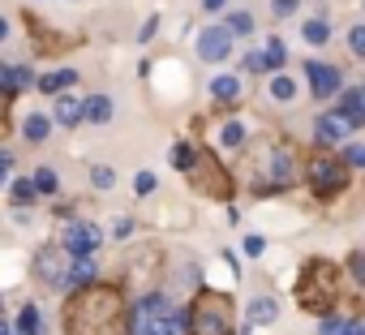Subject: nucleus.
I'll return each mask as SVG.
<instances>
[{
  "label": "nucleus",
  "instance_id": "423d86ee",
  "mask_svg": "<svg viewBox=\"0 0 365 335\" xmlns=\"http://www.w3.org/2000/svg\"><path fill=\"white\" fill-rule=\"evenodd\" d=\"M185 177L194 181V190L198 194H211V198H232V181H228V172L220 168V159L211 155V150H194V159H190V168H185Z\"/></svg>",
  "mask_w": 365,
  "mask_h": 335
},
{
  "label": "nucleus",
  "instance_id": "c9c22d12",
  "mask_svg": "<svg viewBox=\"0 0 365 335\" xmlns=\"http://www.w3.org/2000/svg\"><path fill=\"white\" fill-rule=\"evenodd\" d=\"M245 69H250V73H262V69H267L262 52H250V56H245Z\"/></svg>",
  "mask_w": 365,
  "mask_h": 335
},
{
  "label": "nucleus",
  "instance_id": "5701e85b",
  "mask_svg": "<svg viewBox=\"0 0 365 335\" xmlns=\"http://www.w3.org/2000/svg\"><path fill=\"white\" fill-rule=\"evenodd\" d=\"M31 185H35V194H56V190H61V181H56L52 168H39V172L31 177Z\"/></svg>",
  "mask_w": 365,
  "mask_h": 335
},
{
  "label": "nucleus",
  "instance_id": "f704fd0d",
  "mask_svg": "<svg viewBox=\"0 0 365 335\" xmlns=\"http://www.w3.org/2000/svg\"><path fill=\"white\" fill-rule=\"evenodd\" d=\"M14 198H18V202H31V198H35V185H31V181H18V185H14Z\"/></svg>",
  "mask_w": 365,
  "mask_h": 335
},
{
  "label": "nucleus",
  "instance_id": "7c9ffc66",
  "mask_svg": "<svg viewBox=\"0 0 365 335\" xmlns=\"http://www.w3.org/2000/svg\"><path fill=\"white\" fill-rule=\"evenodd\" d=\"M348 48H352L356 56H365V26H352V31H348Z\"/></svg>",
  "mask_w": 365,
  "mask_h": 335
},
{
  "label": "nucleus",
  "instance_id": "e433bc0d",
  "mask_svg": "<svg viewBox=\"0 0 365 335\" xmlns=\"http://www.w3.org/2000/svg\"><path fill=\"white\" fill-rule=\"evenodd\" d=\"M9 168H14V155H9V150H0V190H5V177H9Z\"/></svg>",
  "mask_w": 365,
  "mask_h": 335
},
{
  "label": "nucleus",
  "instance_id": "412c9836",
  "mask_svg": "<svg viewBox=\"0 0 365 335\" xmlns=\"http://www.w3.org/2000/svg\"><path fill=\"white\" fill-rule=\"evenodd\" d=\"M18 326H22V335H43V331H48V326H43V314H39L35 305H26V309H22Z\"/></svg>",
  "mask_w": 365,
  "mask_h": 335
},
{
  "label": "nucleus",
  "instance_id": "a19ab883",
  "mask_svg": "<svg viewBox=\"0 0 365 335\" xmlns=\"http://www.w3.org/2000/svg\"><path fill=\"white\" fill-rule=\"evenodd\" d=\"M5 116H9V95L0 91V120H5Z\"/></svg>",
  "mask_w": 365,
  "mask_h": 335
},
{
  "label": "nucleus",
  "instance_id": "bb28decb",
  "mask_svg": "<svg viewBox=\"0 0 365 335\" xmlns=\"http://www.w3.org/2000/svg\"><path fill=\"white\" fill-rule=\"evenodd\" d=\"M172 168H180V172H185V168H190V159H194V146H172Z\"/></svg>",
  "mask_w": 365,
  "mask_h": 335
},
{
  "label": "nucleus",
  "instance_id": "2eb2a0df",
  "mask_svg": "<svg viewBox=\"0 0 365 335\" xmlns=\"http://www.w3.org/2000/svg\"><path fill=\"white\" fill-rule=\"evenodd\" d=\"M82 116L95 120V125H108V120H112V99H108V95H91V99L82 103Z\"/></svg>",
  "mask_w": 365,
  "mask_h": 335
},
{
  "label": "nucleus",
  "instance_id": "c85d7f7f",
  "mask_svg": "<svg viewBox=\"0 0 365 335\" xmlns=\"http://www.w3.org/2000/svg\"><path fill=\"white\" fill-rule=\"evenodd\" d=\"M241 142H245V125H237V120L224 125V146H241Z\"/></svg>",
  "mask_w": 365,
  "mask_h": 335
},
{
  "label": "nucleus",
  "instance_id": "79ce46f5",
  "mask_svg": "<svg viewBox=\"0 0 365 335\" xmlns=\"http://www.w3.org/2000/svg\"><path fill=\"white\" fill-rule=\"evenodd\" d=\"M202 5H207V9H220V5H224V0H202Z\"/></svg>",
  "mask_w": 365,
  "mask_h": 335
},
{
  "label": "nucleus",
  "instance_id": "f8f14e48",
  "mask_svg": "<svg viewBox=\"0 0 365 335\" xmlns=\"http://www.w3.org/2000/svg\"><path fill=\"white\" fill-rule=\"evenodd\" d=\"M314 129H318V138H322V142H344L352 125H348L339 112H322V116L314 120Z\"/></svg>",
  "mask_w": 365,
  "mask_h": 335
},
{
  "label": "nucleus",
  "instance_id": "473e14b6",
  "mask_svg": "<svg viewBox=\"0 0 365 335\" xmlns=\"http://www.w3.org/2000/svg\"><path fill=\"white\" fill-rule=\"evenodd\" d=\"M150 190H155V177H150V172H138V177H133V194L142 198V194H150Z\"/></svg>",
  "mask_w": 365,
  "mask_h": 335
},
{
  "label": "nucleus",
  "instance_id": "1a4fd4ad",
  "mask_svg": "<svg viewBox=\"0 0 365 335\" xmlns=\"http://www.w3.org/2000/svg\"><path fill=\"white\" fill-rule=\"evenodd\" d=\"M305 78H309V91L314 99H327L339 91V69L335 65H322V61H305Z\"/></svg>",
  "mask_w": 365,
  "mask_h": 335
},
{
  "label": "nucleus",
  "instance_id": "9b49d317",
  "mask_svg": "<svg viewBox=\"0 0 365 335\" xmlns=\"http://www.w3.org/2000/svg\"><path fill=\"white\" fill-rule=\"evenodd\" d=\"M39 78L26 69V65H0V91L5 95H18V91H31Z\"/></svg>",
  "mask_w": 365,
  "mask_h": 335
},
{
  "label": "nucleus",
  "instance_id": "f257e3e1",
  "mask_svg": "<svg viewBox=\"0 0 365 335\" xmlns=\"http://www.w3.org/2000/svg\"><path fill=\"white\" fill-rule=\"evenodd\" d=\"M125 297L112 284L78 288L65 301V335H125Z\"/></svg>",
  "mask_w": 365,
  "mask_h": 335
},
{
  "label": "nucleus",
  "instance_id": "a18cd8bd",
  "mask_svg": "<svg viewBox=\"0 0 365 335\" xmlns=\"http://www.w3.org/2000/svg\"><path fill=\"white\" fill-rule=\"evenodd\" d=\"M361 335H365V326H361Z\"/></svg>",
  "mask_w": 365,
  "mask_h": 335
},
{
  "label": "nucleus",
  "instance_id": "393cba45",
  "mask_svg": "<svg viewBox=\"0 0 365 335\" xmlns=\"http://www.w3.org/2000/svg\"><path fill=\"white\" fill-rule=\"evenodd\" d=\"M262 61H267V69H284V61H288V52H284V43H279V39H271V48L262 52Z\"/></svg>",
  "mask_w": 365,
  "mask_h": 335
},
{
  "label": "nucleus",
  "instance_id": "4468645a",
  "mask_svg": "<svg viewBox=\"0 0 365 335\" xmlns=\"http://www.w3.org/2000/svg\"><path fill=\"white\" fill-rule=\"evenodd\" d=\"M95 284V267H91V258H73L69 262V271H65V288H91Z\"/></svg>",
  "mask_w": 365,
  "mask_h": 335
},
{
  "label": "nucleus",
  "instance_id": "37998d69",
  "mask_svg": "<svg viewBox=\"0 0 365 335\" xmlns=\"http://www.w3.org/2000/svg\"><path fill=\"white\" fill-rule=\"evenodd\" d=\"M5 35H9V22H5V18H0V39H5Z\"/></svg>",
  "mask_w": 365,
  "mask_h": 335
},
{
  "label": "nucleus",
  "instance_id": "7ed1b4c3",
  "mask_svg": "<svg viewBox=\"0 0 365 335\" xmlns=\"http://www.w3.org/2000/svg\"><path fill=\"white\" fill-rule=\"evenodd\" d=\"M185 326H190V318L159 292L142 297L133 305V314H129V335H180Z\"/></svg>",
  "mask_w": 365,
  "mask_h": 335
},
{
  "label": "nucleus",
  "instance_id": "a211bd4d",
  "mask_svg": "<svg viewBox=\"0 0 365 335\" xmlns=\"http://www.w3.org/2000/svg\"><path fill=\"white\" fill-rule=\"evenodd\" d=\"M73 82H78V73H73V69H56V73L39 78V91H48V95H61V91H69Z\"/></svg>",
  "mask_w": 365,
  "mask_h": 335
},
{
  "label": "nucleus",
  "instance_id": "ea45409f",
  "mask_svg": "<svg viewBox=\"0 0 365 335\" xmlns=\"http://www.w3.org/2000/svg\"><path fill=\"white\" fill-rule=\"evenodd\" d=\"M352 271H356V279L365 284V254H352Z\"/></svg>",
  "mask_w": 365,
  "mask_h": 335
},
{
  "label": "nucleus",
  "instance_id": "2f4dec72",
  "mask_svg": "<svg viewBox=\"0 0 365 335\" xmlns=\"http://www.w3.org/2000/svg\"><path fill=\"white\" fill-rule=\"evenodd\" d=\"M91 181H95L99 190H112V181H116V172H112V168H95V172H91Z\"/></svg>",
  "mask_w": 365,
  "mask_h": 335
},
{
  "label": "nucleus",
  "instance_id": "c03bdc74",
  "mask_svg": "<svg viewBox=\"0 0 365 335\" xmlns=\"http://www.w3.org/2000/svg\"><path fill=\"white\" fill-rule=\"evenodd\" d=\"M0 335H9V322H5V318H0Z\"/></svg>",
  "mask_w": 365,
  "mask_h": 335
},
{
  "label": "nucleus",
  "instance_id": "b1692460",
  "mask_svg": "<svg viewBox=\"0 0 365 335\" xmlns=\"http://www.w3.org/2000/svg\"><path fill=\"white\" fill-rule=\"evenodd\" d=\"M327 35H331V31H327V22H322V18H309V22H305V39H309L314 48H318V43H327Z\"/></svg>",
  "mask_w": 365,
  "mask_h": 335
},
{
  "label": "nucleus",
  "instance_id": "58836bf2",
  "mask_svg": "<svg viewBox=\"0 0 365 335\" xmlns=\"http://www.w3.org/2000/svg\"><path fill=\"white\" fill-rule=\"evenodd\" d=\"M245 254L258 258V254H262V237H245Z\"/></svg>",
  "mask_w": 365,
  "mask_h": 335
},
{
  "label": "nucleus",
  "instance_id": "dca6fc26",
  "mask_svg": "<svg viewBox=\"0 0 365 335\" xmlns=\"http://www.w3.org/2000/svg\"><path fill=\"white\" fill-rule=\"evenodd\" d=\"M78 120H86V116H82V99L61 95V99H56V125H69V129H73Z\"/></svg>",
  "mask_w": 365,
  "mask_h": 335
},
{
  "label": "nucleus",
  "instance_id": "a878e982",
  "mask_svg": "<svg viewBox=\"0 0 365 335\" xmlns=\"http://www.w3.org/2000/svg\"><path fill=\"white\" fill-rule=\"evenodd\" d=\"M228 35H254V18L250 14H232L228 18Z\"/></svg>",
  "mask_w": 365,
  "mask_h": 335
},
{
  "label": "nucleus",
  "instance_id": "20e7f679",
  "mask_svg": "<svg viewBox=\"0 0 365 335\" xmlns=\"http://www.w3.org/2000/svg\"><path fill=\"white\" fill-rule=\"evenodd\" d=\"M232 297L228 292H198L190 305V326L198 335H232Z\"/></svg>",
  "mask_w": 365,
  "mask_h": 335
},
{
  "label": "nucleus",
  "instance_id": "6e6552de",
  "mask_svg": "<svg viewBox=\"0 0 365 335\" xmlns=\"http://www.w3.org/2000/svg\"><path fill=\"white\" fill-rule=\"evenodd\" d=\"M65 249H56V245H48V249H39V258H35V279L39 284H48V288H65Z\"/></svg>",
  "mask_w": 365,
  "mask_h": 335
},
{
  "label": "nucleus",
  "instance_id": "aec40b11",
  "mask_svg": "<svg viewBox=\"0 0 365 335\" xmlns=\"http://www.w3.org/2000/svg\"><path fill=\"white\" fill-rule=\"evenodd\" d=\"M271 172H275L279 185L292 181V155H288V146H275V150H271Z\"/></svg>",
  "mask_w": 365,
  "mask_h": 335
},
{
  "label": "nucleus",
  "instance_id": "72a5a7b5",
  "mask_svg": "<svg viewBox=\"0 0 365 335\" xmlns=\"http://www.w3.org/2000/svg\"><path fill=\"white\" fill-rule=\"evenodd\" d=\"M271 14H275V18H288V14H297V0H271Z\"/></svg>",
  "mask_w": 365,
  "mask_h": 335
},
{
  "label": "nucleus",
  "instance_id": "cd10ccee",
  "mask_svg": "<svg viewBox=\"0 0 365 335\" xmlns=\"http://www.w3.org/2000/svg\"><path fill=\"white\" fill-rule=\"evenodd\" d=\"M271 95H275V99H292V95H297V86L279 73V78H271Z\"/></svg>",
  "mask_w": 365,
  "mask_h": 335
},
{
  "label": "nucleus",
  "instance_id": "ddd939ff",
  "mask_svg": "<svg viewBox=\"0 0 365 335\" xmlns=\"http://www.w3.org/2000/svg\"><path fill=\"white\" fill-rule=\"evenodd\" d=\"M339 116H344L348 125H365V86L344 91V99H339Z\"/></svg>",
  "mask_w": 365,
  "mask_h": 335
},
{
  "label": "nucleus",
  "instance_id": "4be33fe9",
  "mask_svg": "<svg viewBox=\"0 0 365 335\" xmlns=\"http://www.w3.org/2000/svg\"><path fill=\"white\" fill-rule=\"evenodd\" d=\"M22 133H26V138H31V142H43V138H48V133H52V120H48V116H39V112H35V116H31V120H26V125H22Z\"/></svg>",
  "mask_w": 365,
  "mask_h": 335
},
{
  "label": "nucleus",
  "instance_id": "f3484780",
  "mask_svg": "<svg viewBox=\"0 0 365 335\" xmlns=\"http://www.w3.org/2000/svg\"><path fill=\"white\" fill-rule=\"evenodd\" d=\"M245 314H250V322H254V326H267V322H275L279 305H275L271 297H258V301H250V309H245Z\"/></svg>",
  "mask_w": 365,
  "mask_h": 335
},
{
  "label": "nucleus",
  "instance_id": "0eeeda50",
  "mask_svg": "<svg viewBox=\"0 0 365 335\" xmlns=\"http://www.w3.org/2000/svg\"><path fill=\"white\" fill-rule=\"evenodd\" d=\"M99 245H103V232H99L95 224L73 220V224L65 228V254H69V258H91Z\"/></svg>",
  "mask_w": 365,
  "mask_h": 335
},
{
  "label": "nucleus",
  "instance_id": "4c0bfd02",
  "mask_svg": "<svg viewBox=\"0 0 365 335\" xmlns=\"http://www.w3.org/2000/svg\"><path fill=\"white\" fill-rule=\"evenodd\" d=\"M348 163L352 168H365V146H348Z\"/></svg>",
  "mask_w": 365,
  "mask_h": 335
},
{
  "label": "nucleus",
  "instance_id": "f03ea898",
  "mask_svg": "<svg viewBox=\"0 0 365 335\" xmlns=\"http://www.w3.org/2000/svg\"><path fill=\"white\" fill-rule=\"evenodd\" d=\"M339 279H344V275H339L335 262H327V258L305 262L301 284H297V301H301V309H309V314H331L335 301H339Z\"/></svg>",
  "mask_w": 365,
  "mask_h": 335
},
{
  "label": "nucleus",
  "instance_id": "6ab92c4d",
  "mask_svg": "<svg viewBox=\"0 0 365 335\" xmlns=\"http://www.w3.org/2000/svg\"><path fill=\"white\" fill-rule=\"evenodd\" d=\"M211 95H215L220 103L237 99V95H241V78H232V73H220V78H211Z\"/></svg>",
  "mask_w": 365,
  "mask_h": 335
},
{
  "label": "nucleus",
  "instance_id": "c756f323",
  "mask_svg": "<svg viewBox=\"0 0 365 335\" xmlns=\"http://www.w3.org/2000/svg\"><path fill=\"white\" fill-rule=\"evenodd\" d=\"M322 335H352V322H339V318H322Z\"/></svg>",
  "mask_w": 365,
  "mask_h": 335
},
{
  "label": "nucleus",
  "instance_id": "9d476101",
  "mask_svg": "<svg viewBox=\"0 0 365 335\" xmlns=\"http://www.w3.org/2000/svg\"><path fill=\"white\" fill-rule=\"evenodd\" d=\"M198 52H202L207 61H224V56L232 52V35H228V26H211V31H202Z\"/></svg>",
  "mask_w": 365,
  "mask_h": 335
},
{
  "label": "nucleus",
  "instance_id": "39448f33",
  "mask_svg": "<svg viewBox=\"0 0 365 335\" xmlns=\"http://www.w3.org/2000/svg\"><path fill=\"white\" fill-rule=\"evenodd\" d=\"M305 177H309L314 198H335L348 185V163L335 159V155H327V150H314L309 163H305Z\"/></svg>",
  "mask_w": 365,
  "mask_h": 335
}]
</instances>
